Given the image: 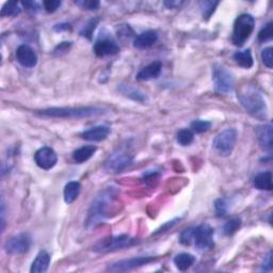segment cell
Instances as JSON below:
<instances>
[{"instance_id": "obj_23", "label": "cell", "mask_w": 273, "mask_h": 273, "mask_svg": "<svg viewBox=\"0 0 273 273\" xmlns=\"http://www.w3.org/2000/svg\"><path fill=\"white\" fill-rule=\"evenodd\" d=\"M254 187L258 190L271 191L272 190V174L271 172H263L254 177Z\"/></svg>"}, {"instance_id": "obj_32", "label": "cell", "mask_w": 273, "mask_h": 273, "mask_svg": "<svg viewBox=\"0 0 273 273\" xmlns=\"http://www.w3.org/2000/svg\"><path fill=\"white\" fill-rule=\"evenodd\" d=\"M273 37V24L270 22L265 27L259 31L258 33V39L259 42H267L270 41Z\"/></svg>"}, {"instance_id": "obj_44", "label": "cell", "mask_w": 273, "mask_h": 273, "mask_svg": "<svg viewBox=\"0 0 273 273\" xmlns=\"http://www.w3.org/2000/svg\"><path fill=\"white\" fill-rule=\"evenodd\" d=\"M54 29H55L56 31L70 30V29H71V25H70V24H66V23H64V24H58V25L55 26Z\"/></svg>"}, {"instance_id": "obj_2", "label": "cell", "mask_w": 273, "mask_h": 273, "mask_svg": "<svg viewBox=\"0 0 273 273\" xmlns=\"http://www.w3.org/2000/svg\"><path fill=\"white\" fill-rule=\"evenodd\" d=\"M238 99L242 107L252 117L258 119H266L268 117V108L265 97L257 88L253 85H244L238 94Z\"/></svg>"}, {"instance_id": "obj_16", "label": "cell", "mask_w": 273, "mask_h": 273, "mask_svg": "<svg viewBox=\"0 0 273 273\" xmlns=\"http://www.w3.org/2000/svg\"><path fill=\"white\" fill-rule=\"evenodd\" d=\"M110 134V127L106 125H98L88 130H84L80 134L81 139L89 142H101L107 138Z\"/></svg>"}, {"instance_id": "obj_36", "label": "cell", "mask_w": 273, "mask_h": 273, "mask_svg": "<svg viewBox=\"0 0 273 273\" xmlns=\"http://www.w3.org/2000/svg\"><path fill=\"white\" fill-rule=\"evenodd\" d=\"M273 49L271 47H268V48H265L263 51H262V60L264 64L267 66L268 69H272L273 66Z\"/></svg>"}, {"instance_id": "obj_17", "label": "cell", "mask_w": 273, "mask_h": 273, "mask_svg": "<svg viewBox=\"0 0 273 273\" xmlns=\"http://www.w3.org/2000/svg\"><path fill=\"white\" fill-rule=\"evenodd\" d=\"M162 65L159 61H155L146 65L137 74V80L139 81H150L159 77L161 73Z\"/></svg>"}, {"instance_id": "obj_4", "label": "cell", "mask_w": 273, "mask_h": 273, "mask_svg": "<svg viewBox=\"0 0 273 273\" xmlns=\"http://www.w3.org/2000/svg\"><path fill=\"white\" fill-rule=\"evenodd\" d=\"M134 162V155L127 144H122L110 154L105 162V169L110 173H121Z\"/></svg>"}, {"instance_id": "obj_35", "label": "cell", "mask_w": 273, "mask_h": 273, "mask_svg": "<svg viewBox=\"0 0 273 273\" xmlns=\"http://www.w3.org/2000/svg\"><path fill=\"white\" fill-rule=\"evenodd\" d=\"M97 24H98V19L97 18L91 19V21L88 24H86V26H84V28L80 32L81 36H83L85 38H88L89 39H92V33H93V31L95 30Z\"/></svg>"}, {"instance_id": "obj_28", "label": "cell", "mask_w": 273, "mask_h": 273, "mask_svg": "<svg viewBox=\"0 0 273 273\" xmlns=\"http://www.w3.org/2000/svg\"><path fill=\"white\" fill-rule=\"evenodd\" d=\"M241 226V219L240 218H233L229 220L223 226V233L226 236H232L240 229Z\"/></svg>"}, {"instance_id": "obj_12", "label": "cell", "mask_w": 273, "mask_h": 273, "mask_svg": "<svg viewBox=\"0 0 273 273\" xmlns=\"http://www.w3.org/2000/svg\"><path fill=\"white\" fill-rule=\"evenodd\" d=\"M35 161L39 168H41L43 170H50L54 168L58 162L57 153L51 148L44 146V148L36 152Z\"/></svg>"}, {"instance_id": "obj_6", "label": "cell", "mask_w": 273, "mask_h": 273, "mask_svg": "<svg viewBox=\"0 0 273 273\" xmlns=\"http://www.w3.org/2000/svg\"><path fill=\"white\" fill-rule=\"evenodd\" d=\"M255 19L251 14L244 13L239 15L234 23L232 41L236 46H242L254 31Z\"/></svg>"}, {"instance_id": "obj_38", "label": "cell", "mask_w": 273, "mask_h": 273, "mask_svg": "<svg viewBox=\"0 0 273 273\" xmlns=\"http://www.w3.org/2000/svg\"><path fill=\"white\" fill-rule=\"evenodd\" d=\"M61 4H62V2L59 1V0H46V1L43 2L45 10L47 11L48 13L56 12L59 9V6Z\"/></svg>"}, {"instance_id": "obj_19", "label": "cell", "mask_w": 273, "mask_h": 273, "mask_svg": "<svg viewBox=\"0 0 273 273\" xmlns=\"http://www.w3.org/2000/svg\"><path fill=\"white\" fill-rule=\"evenodd\" d=\"M158 41V33L154 30H148L139 35L134 41V46L138 49H146Z\"/></svg>"}, {"instance_id": "obj_43", "label": "cell", "mask_w": 273, "mask_h": 273, "mask_svg": "<svg viewBox=\"0 0 273 273\" xmlns=\"http://www.w3.org/2000/svg\"><path fill=\"white\" fill-rule=\"evenodd\" d=\"M4 216H5V206H4L3 198H1V232H3L4 230V224H5Z\"/></svg>"}, {"instance_id": "obj_24", "label": "cell", "mask_w": 273, "mask_h": 273, "mask_svg": "<svg viewBox=\"0 0 273 273\" xmlns=\"http://www.w3.org/2000/svg\"><path fill=\"white\" fill-rule=\"evenodd\" d=\"M195 257L189 253H181L174 257V264L176 268L181 271L188 270L195 264Z\"/></svg>"}, {"instance_id": "obj_33", "label": "cell", "mask_w": 273, "mask_h": 273, "mask_svg": "<svg viewBox=\"0 0 273 273\" xmlns=\"http://www.w3.org/2000/svg\"><path fill=\"white\" fill-rule=\"evenodd\" d=\"M193 234H195V228L183 231L181 236H179V241L184 245H191L193 243Z\"/></svg>"}, {"instance_id": "obj_45", "label": "cell", "mask_w": 273, "mask_h": 273, "mask_svg": "<svg viewBox=\"0 0 273 273\" xmlns=\"http://www.w3.org/2000/svg\"><path fill=\"white\" fill-rule=\"evenodd\" d=\"M183 4V1H165L164 5L168 6L169 9H175L178 8V6H181Z\"/></svg>"}, {"instance_id": "obj_14", "label": "cell", "mask_w": 273, "mask_h": 273, "mask_svg": "<svg viewBox=\"0 0 273 273\" xmlns=\"http://www.w3.org/2000/svg\"><path fill=\"white\" fill-rule=\"evenodd\" d=\"M15 55L17 62L23 65L24 68H35L38 63V56L36 54V51L32 47H30L29 45L23 44L21 46H18Z\"/></svg>"}, {"instance_id": "obj_40", "label": "cell", "mask_w": 273, "mask_h": 273, "mask_svg": "<svg viewBox=\"0 0 273 273\" xmlns=\"http://www.w3.org/2000/svg\"><path fill=\"white\" fill-rule=\"evenodd\" d=\"M71 42H62L60 45H58L57 47L55 48L54 50V54L57 55V56H61L63 54H66V52H68L71 48Z\"/></svg>"}, {"instance_id": "obj_34", "label": "cell", "mask_w": 273, "mask_h": 273, "mask_svg": "<svg viewBox=\"0 0 273 273\" xmlns=\"http://www.w3.org/2000/svg\"><path fill=\"white\" fill-rule=\"evenodd\" d=\"M75 3L77 5L80 6L83 10H89V11H93V10H97L99 8V1L97 0H78V1H75Z\"/></svg>"}, {"instance_id": "obj_7", "label": "cell", "mask_w": 273, "mask_h": 273, "mask_svg": "<svg viewBox=\"0 0 273 273\" xmlns=\"http://www.w3.org/2000/svg\"><path fill=\"white\" fill-rule=\"evenodd\" d=\"M212 81L220 94H230L235 88V78L224 65L216 63L212 66Z\"/></svg>"}, {"instance_id": "obj_37", "label": "cell", "mask_w": 273, "mask_h": 273, "mask_svg": "<svg viewBox=\"0 0 273 273\" xmlns=\"http://www.w3.org/2000/svg\"><path fill=\"white\" fill-rule=\"evenodd\" d=\"M159 177H160V174L157 172H150L146 173L144 175V182L148 186H156L157 182L159 181Z\"/></svg>"}, {"instance_id": "obj_15", "label": "cell", "mask_w": 273, "mask_h": 273, "mask_svg": "<svg viewBox=\"0 0 273 273\" xmlns=\"http://www.w3.org/2000/svg\"><path fill=\"white\" fill-rule=\"evenodd\" d=\"M255 132H256V137H257L259 145H261V148L265 152H268L269 154H271L272 148H273L272 126L270 124L257 126L255 129Z\"/></svg>"}, {"instance_id": "obj_18", "label": "cell", "mask_w": 273, "mask_h": 273, "mask_svg": "<svg viewBox=\"0 0 273 273\" xmlns=\"http://www.w3.org/2000/svg\"><path fill=\"white\" fill-rule=\"evenodd\" d=\"M117 91L121 93V94L125 97H127L132 101L144 104L148 102V96L145 95V93L141 90H139L135 86L129 85V84H118Z\"/></svg>"}, {"instance_id": "obj_27", "label": "cell", "mask_w": 273, "mask_h": 273, "mask_svg": "<svg viewBox=\"0 0 273 273\" xmlns=\"http://www.w3.org/2000/svg\"><path fill=\"white\" fill-rule=\"evenodd\" d=\"M218 4H219V1H211V0H204V1L199 3L202 15L205 21H208V19L211 17V15L214 14Z\"/></svg>"}, {"instance_id": "obj_20", "label": "cell", "mask_w": 273, "mask_h": 273, "mask_svg": "<svg viewBox=\"0 0 273 273\" xmlns=\"http://www.w3.org/2000/svg\"><path fill=\"white\" fill-rule=\"evenodd\" d=\"M50 264V255L48 252L46 251H41L39 252V254L37 255L36 259L33 261L30 272L31 273H41V272H46L48 270Z\"/></svg>"}, {"instance_id": "obj_31", "label": "cell", "mask_w": 273, "mask_h": 273, "mask_svg": "<svg viewBox=\"0 0 273 273\" xmlns=\"http://www.w3.org/2000/svg\"><path fill=\"white\" fill-rule=\"evenodd\" d=\"M211 127V123L208 121H204V119H196V121L191 123V128L196 134H203L209 130Z\"/></svg>"}, {"instance_id": "obj_8", "label": "cell", "mask_w": 273, "mask_h": 273, "mask_svg": "<svg viewBox=\"0 0 273 273\" xmlns=\"http://www.w3.org/2000/svg\"><path fill=\"white\" fill-rule=\"evenodd\" d=\"M237 130L234 128L225 129L215 137L212 146L221 156H230L235 149L237 142Z\"/></svg>"}, {"instance_id": "obj_10", "label": "cell", "mask_w": 273, "mask_h": 273, "mask_svg": "<svg viewBox=\"0 0 273 273\" xmlns=\"http://www.w3.org/2000/svg\"><path fill=\"white\" fill-rule=\"evenodd\" d=\"M32 244V237L28 233H22L16 236H13L4 244L6 253L13 255H22L27 253Z\"/></svg>"}, {"instance_id": "obj_29", "label": "cell", "mask_w": 273, "mask_h": 273, "mask_svg": "<svg viewBox=\"0 0 273 273\" xmlns=\"http://www.w3.org/2000/svg\"><path fill=\"white\" fill-rule=\"evenodd\" d=\"M193 139H195V135L190 129H182L177 132L176 140L183 146L190 145L193 142Z\"/></svg>"}, {"instance_id": "obj_13", "label": "cell", "mask_w": 273, "mask_h": 273, "mask_svg": "<svg viewBox=\"0 0 273 273\" xmlns=\"http://www.w3.org/2000/svg\"><path fill=\"white\" fill-rule=\"evenodd\" d=\"M93 50H94V54L99 57H108V56H115L119 52V46L116 41H113L111 39L108 38H104V39H99L94 44V47H93Z\"/></svg>"}, {"instance_id": "obj_42", "label": "cell", "mask_w": 273, "mask_h": 273, "mask_svg": "<svg viewBox=\"0 0 273 273\" xmlns=\"http://www.w3.org/2000/svg\"><path fill=\"white\" fill-rule=\"evenodd\" d=\"M263 271H271L272 270V253L270 252L268 256L266 257L264 265H263Z\"/></svg>"}, {"instance_id": "obj_39", "label": "cell", "mask_w": 273, "mask_h": 273, "mask_svg": "<svg viewBox=\"0 0 273 273\" xmlns=\"http://www.w3.org/2000/svg\"><path fill=\"white\" fill-rule=\"evenodd\" d=\"M181 220H182V218H176V219L171 220V221H169V222L164 223V224H163L162 226H160V228H159L153 235H159V234H162V233H165V232L170 231V229H172L173 226H174L178 221H181Z\"/></svg>"}, {"instance_id": "obj_9", "label": "cell", "mask_w": 273, "mask_h": 273, "mask_svg": "<svg viewBox=\"0 0 273 273\" xmlns=\"http://www.w3.org/2000/svg\"><path fill=\"white\" fill-rule=\"evenodd\" d=\"M193 243L199 251H209L215 246L214 229L207 223L198 225L195 228L193 234Z\"/></svg>"}, {"instance_id": "obj_26", "label": "cell", "mask_w": 273, "mask_h": 273, "mask_svg": "<svg viewBox=\"0 0 273 273\" xmlns=\"http://www.w3.org/2000/svg\"><path fill=\"white\" fill-rule=\"evenodd\" d=\"M22 2H16V1H9L6 2L1 10V16H17L21 14L23 10L22 8Z\"/></svg>"}, {"instance_id": "obj_25", "label": "cell", "mask_w": 273, "mask_h": 273, "mask_svg": "<svg viewBox=\"0 0 273 273\" xmlns=\"http://www.w3.org/2000/svg\"><path fill=\"white\" fill-rule=\"evenodd\" d=\"M234 60L239 66H241L243 69L249 70L253 66V57L250 49H244L242 51L235 52Z\"/></svg>"}, {"instance_id": "obj_1", "label": "cell", "mask_w": 273, "mask_h": 273, "mask_svg": "<svg viewBox=\"0 0 273 273\" xmlns=\"http://www.w3.org/2000/svg\"><path fill=\"white\" fill-rule=\"evenodd\" d=\"M117 195V190L113 187H108L93 198L88 210V217L85 219L86 229H94L110 217Z\"/></svg>"}, {"instance_id": "obj_30", "label": "cell", "mask_w": 273, "mask_h": 273, "mask_svg": "<svg viewBox=\"0 0 273 273\" xmlns=\"http://www.w3.org/2000/svg\"><path fill=\"white\" fill-rule=\"evenodd\" d=\"M215 209H216V214L218 217H224L228 215L229 209H230V205H229L228 199L218 198L215 202Z\"/></svg>"}, {"instance_id": "obj_22", "label": "cell", "mask_w": 273, "mask_h": 273, "mask_svg": "<svg viewBox=\"0 0 273 273\" xmlns=\"http://www.w3.org/2000/svg\"><path fill=\"white\" fill-rule=\"evenodd\" d=\"M80 189H81V185L79 182H70L65 185L64 187V201L66 204H72L74 203L77 197L79 196V193H80Z\"/></svg>"}, {"instance_id": "obj_5", "label": "cell", "mask_w": 273, "mask_h": 273, "mask_svg": "<svg viewBox=\"0 0 273 273\" xmlns=\"http://www.w3.org/2000/svg\"><path fill=\"white\" fill-rule=\"evenodd\" d=\"M137 243H139V239L137 238L128 235H117L102 239L93 246V250L97 253H109L130 248Z\"/></svg>"}, {"instance_id": "obj_21", "label": "cell", "mask_w": 273, "mask_h": 273, "mask_svg": "<svg viewBox=\"0 0 273 273\" xmlns=\"http://www.w3.org/2000/svg\"><path fill=\"white\" fill-rule=\"evenodd\" d=\"M96 150H97L96 146H94V145L82 146V148L78 149L74 153H73V156H72L73 160H74L76 163H84L95 154Z\"/></svg>"}, {"instance_id": "obj_11", "label": "cell", "mask_w": 273, "mask_h": 273, "mask_svg": "<svg viewBox=\"0 0 273 273\" xmlns=\"http://www.w3.org/2000/svg\"><path fill=\"white\" fill-rule=\"evenodd\" d=\"M156 257L153 256H139L129 259H123L109 266L108 270L110 271H128L135 268L142 267L144 265H149L152 262L156 261Z\"/></svg>"}, {"instance_id": "obj_3", "label": "cell", "mask_w": 273, "mask_h": 273, "mask_svg": "<svg viewBox=\"0 0 273 273\" xmlns=\"http://www.w3.org/2000/svg\"><path fill=\"white\" fill-rule=\"evenodd\" d=\"M107 113L105 109L98 107H54L44 110H39L37 112V115L42 117H55V118H85V117H93L104 116Z\"/></svg>"}, {"instance_id": "obj_41", "label": "cell", "mask_w": 273, "mask_h": 273, "mask_svg": "<svg viewBox=\"0 0 273 273\" xmlns=\"http://www.w3.org/2000/svg\"><path fill=\"white\" fill-rule=\"evenodd\" d=\"M23 8H25L27 11L33 13V14H36V13L39 11V4L36 1H26V2H22Z\"/></svg>"}]
</instances>
